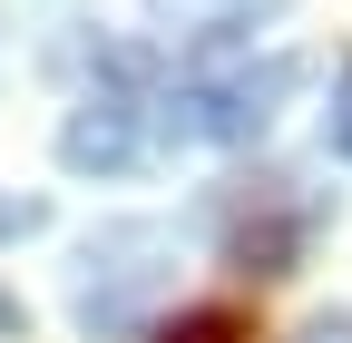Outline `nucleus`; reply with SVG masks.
<instances>
[{
  "instance_id": "1",
  "label": "nucleus",
  "mask_w": 352,
  "mask_h": 343,
  "mask_svg": "<svg viewBox=\"0 0 352 343\" xmlns=\"http://www.w3.org/2000/svg\"><path fill=\"white\" fill-rule=\"evenodd\" d=\"M303 89V59H196L186 79L157 89V138H215V147H254L274 108Z\"/></svg>"
},
{
  "instance_id": "2",
  "label": "nucleus",
  "mask_w": 352,
  "mask_h": 343,
  "mask_svg": "<svg viewBox=\"0 0 352 343\" xmlns=\"http://www.w3.org/2000/svg\"><path fill=\"white\" fill-rule=\"evenodd\" d=\"M157 138V59L147 50H108L98 59V89H88L59 127V157L78 177H118V167H138Z\"/></svg>"
},
{
  "instance_id": "3",
  "label": "nucleus",
  "mask_w": 352,
  "mask_h": 343,
  "mask_svg": "<svg viewBox=\"0 0 352 343\" xmlns=\"http://www.w3.org/2000/svg\"><path fill=\"white\" fill-rule=\"evenodd\" d=\"M78 265H88L78 275V324L88 333H147V314L176 284V236L166 226H108V236H88Z\"/></svg>"
},
{
  "instance_id": "4",
  "label": "nucleus",
  "mask_w": 352,
  "mask_h": 343,
  "mask_svg": "<svg viewBox=\"0 0 352 343\" xmlns=\"http://www.w3.org/2000/svg\"><path fill=\"white\" fill-rule=\"evenodd\" d=\"M314 216H323V206L303 196L294 177H254V187H235L226 206H215L226 255H235L245 275H294V265H303V245H314Z\"/></svg>"
},
{
  "instance_id": "5",
  "label": "nucleus",
  "mask_w": 352,
  "mask_h": 343,
  "mask_svg": "<svg viewBox=\"0 0 352 343\" xmlns=\"http://www.w3.org/2000/svg\"><path fill=\"white\" fill-rule=\"evenodd\" d=\"M284 0H147V20L166 39H186V50H226V39H245L254 20H274Z\"/></svg>"
},
{
  "instance_id": "6",
  "label": "nucleus",
  "mask_w": 352,
  "mask_h": 343,
  "mask_svg": "<svg viewBox=\"0 0 352 343\" xmlns=\"http://www.w3.org/2000/svg\"><path fill=\"white\" fill-rule=\"evenodd\" d=\"M157 343H254V324H245L235 304H196V314H176Z\"/></svg>"
},
{
  "instance_id": "7",
  "label": "nucleus",
  "mask_w": 352,
  "mask_h": 343,
  "mask_svg": "<svg viewBox=\"0 0 352 343\" xmlns=\"http://www.w3.org/2000/svg\"><path fill=\"white\" fill-rule=\"evenodd\" d=\"M323 138H333V157H352V59H342V79H333V108H323Z\"/></svg>"
},
{
  "instance_id": "8",
  "label": "nucleus",
  "mask_w": 352,
  "mask_h": 343,
  "mask_svg": "<svg viewBox=\"0 0 352 343\" xmlns=\"http://www.w3.org/2000/svg\"><path fill=\"white\" fill-rule=\"evenodd\" d=\"M39 226H50L39 196H0V236H39Z\"/></svg>"
},
{
  "instance_id": "9",
  "label": "nucleus",
  "mask_w": 352,
  "mask_h": 343,
  "mask_svg": "<svg viewBox=\"0 0 352 343\" xmlns=\"http://www.w3.org/2000/svg\"><path fill=\"white\" fill-rule=\"evenodd\" d=\"M303 343H352V314H314V324H303Z\"/></svg>"
},
{
  "instance_id": "10",
  "label": "nucleus",
  "mask_w": 352,
  "mask_h": 343,
  "mask_svg": "<svg viewBox=\"0 0 352 343\" xmlns=\"http://www.w3.org/2000/svg\"><path fill=\"white\" fill-rule=\"evenodd\" d=\"M20 333H30V314H20V294L0 284V343H20Z\"/></svg>"
}]
</instances>
